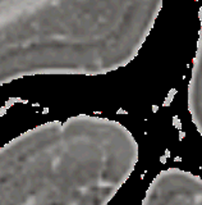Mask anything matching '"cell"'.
<instances>
[{
  "label": "cell",
  "mask_w": 202,
  "mask_h": 205,
  "mask_svg": "<svg viewBox=\"0 0 202 205\" xmlns=\"http://www.w3.org/2000/svg\"><path fill=\"white\" fill-rule=\"evenodd\" d=\"M137 163L138 142L120 122L50 121L0 149V205H108Z\"/></svg>",
  "instance_id": "1"
}]
</instances>
